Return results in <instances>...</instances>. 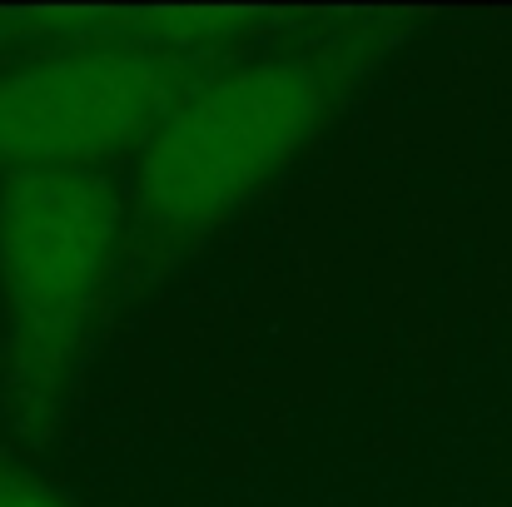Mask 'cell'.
<instances>
[{
	"mask_svg": "<svg viewBox=\"0 0 512 507\" xmlns=\"http://www.w3.org/2000/svg\"><path fill=\"white\" fill-rule=\"evenodd\" d=\"M120 224L95 169H10L0 184V279L35 334L65 329L95 294Z\"/></svg>",
	"mask_w": 512,
	"mask_h": 507,
	"instance_id": "obj_3",
	"label": "cell"
},
{
	"mask_svg": "<svg viewBox=\"0 0 512 507\" xmlns=\"http://www.w3.org/2000/svg\"><path fill=\"white\" fill-rule=\"evenodd\" d=\"M0 507H65L60 498H50L45 488H35V483H0Z\"/></svg>",
	"mask_w": 512,
	"mask_h": 507,
	"instance_id": "obj_4",
	"label": "cell"
},
{
	"mask_svg": "<svg viewBox=\"0 0 512 507\" xmlns=\"http://www.w3.org/2000/svg\"><path fill=\"white\" fill-rule=\"evenodd\" d=\"M324 110V75L299 55L239 65L160 120L140 165L145 209L174 224H209L284 165Z\"/></svg>",
	"mask_w": 512,
	"mask_h": 507,
	"instance_id": "obj_1",
	"label": "cell"
},
{
	"mask_svg": "<svg viewBox=\"0 0 512 507\" xmlns=\"http://www.w3.org/2000/svg\"><path fill=\"white\" fill-rule=\"evenodd\" d=\"M170 70L145 50H70L0 75V165L85 169L165 105Z\"/></svg>",
	"mask_w": 512,
	"mask_h": 507,
	"instance_id": "obj_2",
	"label": "cell"
}]
</instances>
